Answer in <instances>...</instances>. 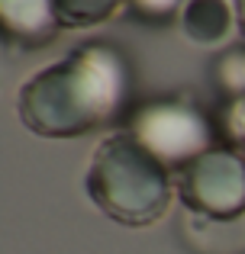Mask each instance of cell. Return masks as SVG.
<instances>
[{
  "mask_svg": "<svg viewBox=\"0 0 245 254\" xmlns=\"http://www.w3.org/2000/svg\"><path fill=\"white\" fill-rule=\"evenodd\" d=\"M129 135L139 138L171 171H184L190 161L213 148V126L184 100H152L132 116Z\"/></svg>",
  "mask_w": 245,
  "mask_h": 254,
  "instance_id": "3957f363",
  "label": "cell"
},
{
  "mask_svg": "<svg viewBox=\"0 0 245 254\" xmlns=\"http://www.w3.org/2000/svg\"><path fill=\"white\" fill-rule=\"evenodd\" d=\"M223 132L233 142V148L245 155V93L229 97L226 110H223Z\"/></svg>",
  "mask_w": 245,
  "mask_h": 254,
  "instance_id": "9c48e42d",
  "label": "cell"
},
{
  "mask_svg": "<svg viewBox=\"0 0 245 254\" xmlns=\"http://www.w3.org/2000/svg\"><path fill=\"white\" fill-rule=\"evenodd\" d=\"M123 0H55V10L62 26L68 29H87V26H100L120 10Z\"/></svg>",
  "mask_w": 245,
  "mask_h": 254,
  "instance_id": "52a82bcc",
  "label": "cell"
},
{
  "mask_svg": "<svg viewBox=\"0 0 245 254\" xmlns=\"http://www.w3.org/2000/svg\"><path fill=\"white\" fill-rule=\"evenodd\" d=\"M184 206L203 219L233 222L245 216V155L236 148H210L177 171Z\"/></svg>",
  "mask_w": 245,
  "mask_h": 254,
  "instance_id": "277c9868",
  "label": "cell"
},
{
  "mask_svg": "<svg viewBox=\"0 0 245 254\" xmlns=\"http://www.w3.org/2000/svg\"><path fill=\"white\" fill-rule=\"evenodd\" d=\"M129 90L126 58L110 45H81L36 71L16 97V113L32 135L78 138L116 116Z\"/></svg>",
  "mask_w": 245,
  "mask_h": 254,
  "instance_id": "6da1fadb",
  "label": "cell"
},
{
  "mask_svg": "<svg viewBox=\"0 0 245 254\" xmlns=\"http://www.w3.org/2000/svg\"><path fill=\"white\" fill-rule=\"evenodd\" d=\"M216 74H220V87L229 93V97H239V93H245V49L229 52V55L220 62Z\"/></svg>",
  "mask_w": 245,
  "mask_h": 254,
  "instance_id": "ba28073f",
  "label": "cell"
},
{
  "mask_svg": "<svg viewBox=\"0 0 245 254\" xmlns=\"http://www.w3.org/2000/svg\"><path fill=\"white\" fill-rule=\"evenodd\" d=\"M3 42L16 52H32L49 45L65 29L55 0H0Z\"/></svg>",
  "mask_w": 245,
  "mask_h": 254,
  "instance_id": "5b68a950",
  "label": "cell"
},
{
  "mask_svg": "<svg viewBox=\"0 0 245 254\" xmlns=\"http://www.w3.org/2000/svg\"><path fill=\"white\" fill-rule=\"evenodd\" d=\"M236 16L242 23V32H245V0H236Z\"/></svg>",
  "mask_w": 245,
  "mask_h": 254,
  "instance_id": "8fae6325",
  "label": "cell"
},
{
  "mask_svg": "<svg viewBox=\"0 0 245 254\" xmlns=\"http://www.w3.org/2000/svg\"><path fill=\"white\" fill-rule=\"evenodd\" d=\"M126 3H129V10L136 13L139 19L155 23V26H164L168 19H174L181 0H126Z\"/></svg>",
  "mask_w": 245,
  "mask_h": 254,
  "instance_id": "30bf717a",
  "label": "cell"
},
{
  "mask_svg": "<svg viewBox=\"0 0 245 254\" xmlns=\"http://www.w3.org/2000/svg\"><path fill=\"white\" fill-rule=\"evenodd\" d=\"M181 29L197 45H220L229 36V6L223 0H187L181 10Z\"/></svg>",
  "mask_w": 245,
  "mask_h": 254,
  "instance_id": "8992f818",
  "label": "cell"
},
{
  "mask_svg": "<svg viewBox=\"0 0 245 254\" xmlns=\"http://www.w3.org/2000/svg\"><path fill=\"white\" fill-rule=\"evenodd\" d=\"M174 187L171 168L129 132L103 138L84 177V190L94 206L126 229H145L164 219Z\"/></svg>",
  "mask_w": 245,
  "mask_h": 254,
  "instance_id": "7a4b0ae2",
  "label": "cell"
}]
</instances>
